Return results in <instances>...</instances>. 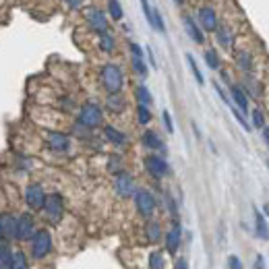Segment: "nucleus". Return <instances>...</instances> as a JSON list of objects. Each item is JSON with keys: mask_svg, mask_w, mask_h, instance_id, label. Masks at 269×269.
<instances>
[{"mask_svg": "<svg viewBox=\"0 0 269 269\" xmlns=\"http://www.w3.org/2000/svg\"><path fill=\"white\" fill-rule=\"evenodd\" d=\"M54 249V240H52V234L50 230L46 228H37L35 234L31 236L29 240V253L35 261H41V259H46Z\"/></svg>", "mask_w": 269, "mask_h": 269, "instance_id": "obj_3", "label": "nucleus"}, {"mask_svg": "<svg viewBox=\"0 0 269 269\" xmlns=\"http://www.w3.org/2000/svg\"><path fill=\"white\" fill-rule=\"evenodd\" d=\"M261 130H263V141H265V145L269 147V126H263Z\"/></svg>", "mask_w": 269, "mask_h": 269, "instance_id": "obj_48", "label": "nucleus"}, {"mask_svg": "<svg viewBox=\"0 0 269 269\" xmlns=\"http://www.w3.org/2000/svg\"><path fill=\"white\" fill-rule=\"evenodd\" d=\"M187 62H189V66H191V73H193L195 81H197L199 85H205V77H203V73H201V69H199V64H197V60H195L193 54H187Z\"/></svg>", "mask_w": 269, "mask_h": 269, "instance_id": "obj_32", "label": "nucleus"}, {"mask_svg": "<svg viewBox=\"0 0 269 269\" xmlns=\"http://www.w3.org/2000/svg\"><path fill=\"white\" fill-rule=\"evenodd\" d=\"M35 217L31 213H21L17 215V238L15 242H29L31 236L35 234Z\"/></svg>", "mask_w": 269, "mask_h": 269, "instance_id": "obj_12", "label": "nucleus"}, {"mask_svg": "<svg viewBox=\"0 0 269 269\" xmlns=\"http://www.w3.org/2000/svg\"><path fill=\"white\" fill-rule=\"evenodd\" d=\"M234 56H236L234 60H236V64H238V69H240V71H244V73H251V71H253L255 62H253V56H251V52L240 50V52H236Z\"/></svg>", "mask_w": 269, "mask_h": 269, "instance_id": "obj_25", "label": "nucleus"}, {"mask_svg": "<svg viewBox=\"0 0 269 269\" xmlns=\"http://www.w3.org/2000/svg\"><path fill=\"white\" fill-rule=\"evenodd\" d=\"M228 269H244L238 255H230V257H228Z\"/></svg>", "mask_w": 269, "mask_h": 269, "instance_id": "obj_42", "label": "nucleus"}, {"mask_svg": "<svg viewBox=\"0 0 269 269\" xmlns=\"http://www.w3.org/2000/svg\"><path fill=\"white\" fill-rule=\"evenodd\" d=\"M46 189H43L39 183H29L23 191V201L29 211H41L43 201H46Z\"/></svg>", "mask_w": 269, "mask_h": 269, "instance_id": "obj_8", "label": "nucleus"}, {"mask_svg": "<svg viewBox=\"0 0 269 269\" xmlns=\"http://www.w3.org/2000/svg\"><path fill=\"white\" fill-rule=\"evenodd\" d=\"M251 116H253V126H255V128H263V126H265V116H263V112H261L259 108H255V110L251 112Z\"/></svg>", "mask_w": 269, "mask_h": 269, "instance_id": "obj_37", "label": "nucleus"}, {"mask_svg": "<svg viewBox=\"0 0 269 269\" xmlns=\"http://www.w3.org/2000/svg\"><path fill=\"white\" fill-rule=\"evenodd\" d=\"M106 15H108V19L114 21V23H120L124 19V9L120 5V0H106Z\"/></svg>", "mask_w": 269, "mask_h": 269, "instance_id": "obj_23", "label": "nucleus"}, {"mask_svg": "<svg viewBox=\"0 0 269 269\" xmlns=\"http://www.w3.org/2000/svg\"><path fill=\"white\" fill-rule=\"evenodd\" d=\"M128 52L130 56H137V58H145V50L139 46L137 41H128Z\"/></svg>", "mask_w": 269, "mask_h": 269, "instance_id": "obj_39", "label": "nucleus"}, {"mask_svg": "<svg viewBox=\"0 0 269 269\" xmlns=\"http://www.w3.org/2000/svg\"><path fill=\"white\" fill-rule=\"evenodd\" d=\"M83 19H85L87 29L92 33H96V35H100L104 31H110V19H108L106 11L100 9V7H85L83 9Z\"/></svg>", "mask_w": 269, "mask_h": 269, "instance_id": "obj_5", "label": "nucleus"}, {"mask_svg": "<svg viewBox=\"0 0 269 269\" xmlns=\"http://www.w3.org/2000/svg\"><path fill=\"white\" fill-rule=\"evenodd\" d=\"M13 255H15V251L11 249V242L0 238V269L13 267Z\"/></svg>", "mask_w": 269, "mask_h": 269, "instance_id": "obj_24", "label": "nucleus"}, {"mask_svg": "<svg viewBox=\"0 0 269 269\" xmlns=\"http://www.w3.org/2000/svg\"><path fill=\"white\" fill-rule=\"evenodd\" d=\"M104 139L108 141V143H112L114 147H124L126 143H128V137L122 132V130H118L116 126H112V124H104Z\"/></svg>", "mask_w": 269, "mask_h": 269, "instance_id": "obj_19", "label": "nucleus"}, {"mask_svg": "<svg viewBox=\"0 0 269 269\" xmlns=\"http://www.w3.org/2000/svg\"><path fill=\"white\" fill-rule=\"evenodd\" d=\"M130 66H132L134 75H139L141 79H145V77L149 75V69H147V62H145V58H137V56H130Z\"/></svg>", "mask_w": 269, "mask_h": 269, "instance_id": "obj_29", "label": "nucleus"}, {"mask_svg": "<svg viewBox=\"0 0 269 269\" xmlns=\"http://www.w3.org/2000/svg\"><path fill=\"white\" fill-rule=\"evenodd\" d=\"M100 83L106 94H122L124 89V71L116 62H106L100 69Z\"/></svg>", "mask_w": 269, "mask_h": 269, "instance_id": "obj_1", "label": "nucleus"}, {"mask_svg": "<svg viewBox=\"0 0 269 269\" xmlns=\"http://www.w3.org/2000/svg\"><path fill=\"white\" fill-rule=\"evenodd\" d=\"M143 232H145V238H147V242H151V244L160 242V240H162V236H164V232H162V223H160L158 219H151V217L147 219V223H145Z\"/></svg>", "mask_w": 269, "mask_h": 269, "instance_id": "obj_20", "label": "nucleus"}, {"mask_svg": "<svg viewBox=\"0 0 269 269\" xmlns=\"http://www.w3.org/2000/svg\"><path fill=\"white\" fill-rule=\"evenodd\" d=\"M141 3V9H143V15L147 19V23L151 25V5H149V0H139Z\"/></svg>", "mask_w": 269, "mask_h": 269, "instance_id": "obj_44", "label": "nucleus"}, {"mask_svg": "<svg viewBox=\"0 0 269 269\" xmlns=\"http://www.w3.org/2000/svg\"><path fill=\"white\" fill-rule=\"evenodd\" d=\"M263 267H265L263 255H257V257H255V265H253V269H263Z\"/></svg>", "mask_w": 269, "mask_h": 269, "instance_id": "obj_47", "label": "nucleus"}, {"mask_svg": "<svg viewBox=\"0 0 269 269\" xmlns=\"http://www.w3.org/2000/svg\"><path fill=\"white\" fill-rule=\"evenodd\" d=\"M11 269H29V261L23 251H15L13 255V267Z\"/></svg>", "mask_w": 269, "mask_h": 269, "instance_id": "obj_34", "label": "nucleus"}, {"mask_svg": "<svg viewBox=\"0 0 269 269\" xmlns=\"http://www.w3.org/2000/svg\"><path fill=\"white\" fill-rule=\"evenodd\" d=\"M203 58H205V64L209 66L211 71H219V69H221L219 54H217L213 48H207V50H205V54H203Z\"/></svg>", "mask_w": 269, "mask_h": 269, "instance_id": "obj_30", "label": "nucleus"}, {"mask_svg": "<svg viewBox=\"0 0 269 269\" xmlns=\"http://www.w3.org/2000/svg\"><path fill=\"white\" fill-rule=\"evenodd\" d=\"M41 215L48 223L58 226L64 217V197L60 193H48L46 201H43V207H41Z\"/></svg>", "mask_w": 269, "mask_h": 269, "instance_id": "obj_4", "label": "nucleus"}, {"mask_svg": "<svg viewBox=\"0 0 269 269\" xmlns=\"http://www.w3.org/2000/svg\"><path fill=\"white\" fill-rule=\"evenodd\" d=\"M145 52H147V60H149V64L153 66V69H158V60H155V56H153V50H151V48H147Z\"/></svg>", "mask_w": 269, "mask_h": 269, "instance_id": "obj_45", "label": "nucleus"}, {"mask_svg": "<svg viewBox=\"0 0 269 269\" xmlns=\"http://www.w3.org/2000/svg\"><path fill=\"white\" fill-rule=\"evenodd\" d=\"M77 124H81L87 130H94L104 126V108L96 102H85L79 108V114H77Z\"/></svg>", "mask_w": 269, "mask_h": 269, "instance_id": "obj_2", "label": "nucleus"}, {"mask_svg": "<svg viewBox=\"0 0 269 269\" xmlns=\"http://www.w3.org/2000/svg\"><path fill=\"white\" fill-rule=\"evenodd\" d=\"M267 168H269V160H267Z\"/></svg>", "mask_w": 269, "mask_h": 269, "instance_id": "obj_52", "label": "nucleus"}, {"mask_svg": "<svg viewBox=\"0 0 269 269\" xmlns=\"http://www.w3.org/2000/svg\"><path fill=\"white\" fill-rule=\"evenodd\" d=\"M230 110H232V114H234V118L240 122V126L244 128V130H251V124L249 122H246V118H244V114H242V112L236 108V106H230Z\"/></svg>", "mask_w": 269, "mask_h": 269, "instance_id": "obj_38", "label": "nucleus"}, {"mask_svg": "<svg viewBox=\"0 0 269 269\" xmlns=\"http://www.w3.org/2000/svg\"><path fill=\"white\" fill-rule=\"evenodd\" d=\"M0 238L7 242L17 238V215L13 211H0Z\"/></svg>", "mask_w": 269, "mask_h": 269, "instance_id": "obj_13", "label": "nucleus"}, {"mask_svg": "<svg viewBox=\"0 0 269 269\" xmlns=\"http://www.w3.org/2000/svg\"><path fill=\"white\" fill-rule=\"evenodd\" d=\"M151 108L149 106H145V104H137V122L141 124V126H147L149 122H151Z\"/></svg>", "mask_w": 269, "mask_h": 269, "instance_id": "obj_31", "label": "nucleus"}, {"mask_svg": "<svg viewBox=\"0 0 269 269\" xmlns=\"http://www.w3.org/2000/svg\"><path fill=\"white\" fill-rule=\"evenodd\" d=\"M60 3L69 9V11H81L83 5H85V0H60Z\"/></svg>", "mask_w": 269, "mask_h": 269, "instance_id": "obj_40", "label": "nucleus"}, {"mask_svg": "<svg viewBox=\"0 0 269 269\" xmlns=\"http://www.w3.org/2000/svg\"><path fill=\"white\" fill-rule=\"evenodd\" d=\"M164 253L162 251H151L149 253V269H164Z\"/></svg>", "mask_w": 269, "mask_h": 269, "instance_id": "obj_33", "label": "nucleus"}, {"mask_svg": "<svg viewBox=\"0 0 269 269\" xmlns=\"http://www.w3.org/2000/svg\"><path fill=\"white\" fill-rule=\"evenodd\" d=\"M164 201H166V207H168V213L172 215V219H178V203H176V199L170 193H164Z\"/></svg>", "mask_w": 269, "mask_h": 269, "instance_id": "obj_36", "label": "nucleus"}, {"mask_svg": "<svg viewBox=\"0 0 269 269\" xmlns=\"http://www.w3.org/2000/svg\"><path fill=\"white\" fill-rule=\"evenodd\" d=\"M193 130H195V134H197V139H199V137H201V130H199V126H197L195 122H193Z\"/></svg>", "mask_w": 269, "mask_h": 269, "instance_id": "obj_50", "label": "nucleus"}, {"mask_svg": "<svg viewBox=\"0 0 269 269\" xmlns=\"http://www.w3.org/2000/svg\"><path fill=\"white\" fill-rule=\"evenodd\" d=\"M263 211H265V213L269 215V203H265V205H263Z\"/></svg>", "mask_w": 269, "mask_h": 269, "instance_id": "obj_51", "label": "nucleus"}, {"mask_svg": "<svg viewBox=\"0 0 269 269\" xmlns=\"http://www.w3.org/2000/svg\"><path fill=\"white\" fill-rule=\"evenodd\" d=\"M164 242H166V251L170 255L178 253V249H181V244H183V226H181V221H178V219H174L172 228L166 232Z\"/></svg>", "mask_w": 269, "mask_h": 269, "instance_id": "obj_14", "label": "nucleus"}, {"mask_svg": "<svg viewBox=\"0 0 269 269\" xmlns=\"http://www.w3.org/2000/svg\"><path fill=\"white\" fill-rule=\"evenodd\" d=\"M183 23H185V31H187V35H189L195 43H199V46H203V43H205V31L199 27L197 19H195V17H191L189 13H185V15H183Z\"/></svg>", "mask_w": 269, "mask_h": 269, "instance_id": "obj_15", "label": "nucleus"}, {"mask_svg": "<svg viewBox=\"0 0 269 269\" xmlns=\"http://www.w3.org/2000/svg\"><path fill=\"white\" fill-rule=\"evenodd\" d=\"M213 89H215V92H217V96L223 100V104H228L230 106V98H228V94L226 92H223V87L217 83V81H213Z\"/></svg>", "mask_w": 269, "mask_h": 269, "instance_id": "obj_43", "label": "nucleus"}, {"mask_svg": "<svg viewBox=\"0 0 269 269\" xmlns=\"http://www.w3.org/2000/svg\"><path fill=\"white\" fill-rule=\"evenodd\" d=\"M141 143H143V147L149 149V151H162V153H166V145H164L162 137L158 134V130L147 128V130L141 134Z\"/></svg>", "mask_w": 269, "mask_h": 269, "instance_id": "obj_16", "label": "nucleus"}, {"mask_svg": "<svg viewBox=\"0 0 269 269\" xmlns=\"http://www.w3.org/2000/svg\"><path fill=\"white\" fill-rule=\"evenodd\" d=\"M172 3H174L176 7H185V5H187V0H172Z\"/></svg>", "mask_w": 269, "mask_h": 269, "instance_id": "obj_49", "label": "nucleus"}, {"mask_svg": "<svg viewBox=\"0 0 269 269\" xmlns=\"http://www.w3.org/2000/svg\"><path fill=\"white\" fill-rule=\"evenodd\" d=\"M132 201H134V207H137V213L145 219L153 217L155 209H158V199H155V195L149 189H137L132 195Z\"/></svg>", "mask_w": 269, "mask_h": 269, "instance_id": "obj_6", "label": "nucleus"}, {"mask_svg": "<svg viewBox=\"0 0 269 269\" xmlns=\"http://www.w3.org/2000/svg\"><path fill=\"white\" fill-rule=\"evenodd\" d=\"M230 96H232V102L234 106L242 112V114H249V96L242 89V85H236V83H230Z\"/></svg>", "mask_w": 269, "mask_h": 269, "instance_id": "obj_17", "label": "nucleus"}, {"mask_svg": "<svg viewBox=\"0 0 269 269\" xmlns=\"http://www.w3.org/2000/svg\"><path fill=\"white\" fill-rule=\"evenodd\" d=\"M174 269H189V261L185 257H181V259L174 263Z\"/></svg>", "mask_w": 269, "mask_h": 269, "instance_id": "obj_46", "label": "nucleus"}, {"mask_svg": "<svg viewBox=\"0 0 269 269\" xmlns=\"http://www.w3.org/2000/svg\"><path fill=\"white\" fill-rule=\"evenodd\" d=\"M145 170L151 178H155V181H160V178L168 176L170 174V164L166 162L164 155H158V153H149L145 158Z\"/></svg>", "mask_w": 269, "mask_h": 269, "instance_id": "obj_10", "label": "nucleus"}, {"mask_svg": "<svg viewBox=\"0 0 269 269\" xmlns=\"http://www.w3.org/2000/svg\"><path fill=\"white\" fill-rule=\"evenodd\" d=\"M213 33H215V39L219 43V48H223V50H232L234 48V33L230 29V25H226V23H221V21H219V25H217V29Z\"/></svg>", "mask_w": 269, "mask_h": 269, "instance_id": "obj_18", "label": "nucleus"}, {"mask_svg": "<svg viewBox=\"0 0 269 269\" xmlns=\"http://www.w3.org/2000/svg\"><path fill=\"white\" fill-rule=\"evenodd\" d=\"M134 191H137V187H134V178L130 172L120 170L118 174H114V193L120 199H130Z\"/></svg>", "mask_w": 269, "mask_h": 269, "instance_id": "obj_11", "label": "nucleus"}, {"mask_svg": "<svg viewBox=\"0 0 269 269\" xmlns=\"http://www.w3.org/2000/svg\"><path fill=\"white\" fill-rule=\"evenodd\" d=\"M197 23L205 33H213L217 29V25H219L217 11L211 5H201L199 11H197Z\"/></svg>", "mask_w": 269, "mask_h": 269, "instance_id": "obj_9", "label": "nucleus"}, {"mask_svg": "<svg viewBox=\"0 0 269 269\" xmlns=\"http://www.w3.org/2000/svg\"><path fill=\"white\" fill-rule=\"evenodd\" d=\"M151 29H155L158 33H166V23H164V17L160 13V9L151 7Z\"/></svg>", "mask_w": 269, "mask_h": 269, "instance_id": "obj_28", "label": "nucleus"}, {"mask_svg": "<svg viewBox=\"0 0 269 269\" xmlns=\"http://www.w3.org/2000/svg\"><path fill=\"white\" fill-rule=\"evenodd\" d=\"M98 48L104 54H112V52H114L116 50V37H114V33H112V31L100 33L98 35Z\"/></svg>", "mask_w": 269, "mask_h": 269, "instance_id": "obj_22", "label": "nucleus"}, {"mask_svg": "<svg viewBox=\"0 0 269 269\" xmlns=\"http://www.w3.org/2000/svg\"><path fill=\"white\" fill-rule=\"evenodd\" d=\"M253 213H255V234L259 236V238H269V226H267V219L263 217V213L255 207L253 209Z\"/></svg>", "mask_w": 269, "mask_h": 269, "instance_id": "obj_26", "label": "nucleus"}, {"mask_svg": "<svg viewBox=\"0 0 269 269\" xmlns=\"http://www.w3.org/2000/svg\"><path fill=\"white\" fill-rule=\"evenodd\" d=\"M43 143L54 153H69L73 139H71V134H66L62 130H46L43 132Z\"/></svg>", "mask_w": 269, "mask_h": 269, "instance_id": "obj_7", "label": "nucleus"}, {"mask_svg": "<svg viewBox=\"0 0 269 269\" xmlns=\"http://www.w3.org/2000/svg\"><path fill=\"white\" fill-rule=\"evenodd\" d=\"M120 170H124L122 168V158H120V155H110V158H108V172L110 174H118Z\"/></svg>", "mask_w": 269, "mask_h": 269, "instance_id": "obj_35", "label": "nucleus"}, {"mask_svg": "<svg viewBox=\"0 0 269 269\" xmlns=\"http://www.w3.org/2000/svg\"><path fill=\"white\" fill-rule=\"evenodd\" d=\"M134 98H137V104H145L149 108L153 104V96L147 89V85H137V87H134Z\"/></svg>", "mask_w": 269, "mask_h": 269, "instance_id": "obj_27", "label": "nucleus"}, {"mask_svg": "<svg viewBox=\"0 0 269 269\" xmlns=\"http://www.w3.org/2000/svg\"><path fill=\"white\" fill-rule=\"evenodd\" d=\"M162 122H164L166 130L172 134V132H174V122H172V116H170V112H168V110H164V112H162Z\"/></svg>", "mask_w": 269, "mask_h": 269, "instance_id": "obj_41", "label": "nucleus"}, {"mask_svg": "<svg viewBox=\"0 0 269 269\" xmlns=\"http://www.w3.org/2000/svg\"><path fill=\"white\" fill-rule=\"evenodd\" d=\"M126 108V100L122 94H108L106 98V110L112 112V114H122Z\"/></svg>", "mask_w": 269, "mask_h": 269, "instance_id": "obj_21", "label": "nucleus"}]
</instances>
